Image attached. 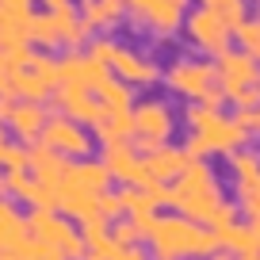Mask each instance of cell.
<instances>
[{
  "label": "cell",
  "instance_id": "obj_1",
  "mask_svg": "<svg viewBox=\"0 0 260 260\" xmlns=\"http://www.w3.org/2000/svg\"><path fill=\"white\" fill-rule=\"evenodd\" d=\"M169 207L184 218H195L211 230H222L230 222H237V203H230L222 195L218 176L211 172L207 161H191L176 180L169 184Z\"/></svg>",
  "mask_w": 260,
  "mask_h": 260
},
{
  "label": "cell",
  "instance_id": "obj_2",
  "mask_svg": "<svg viewBox=\"0 0 260 260\" xmlns=\"http://www.w3.org/2000/svg\"><path fill=\"white\" fill-rule=\"evenodd\" d=\"M146 245L153 252V260H207L222 249L218 234L211 226L184 218V214H161Z\"/></svg>",
  "mask_w": 260,
  "mask_h": 260
},
{
  "label": "cell",
  "instance_id": "obj_3",
  "mask_svg": "<svg viewBox=\"0 0 260 260\" xmlns=\"http://www.w3.org/2000/svg\"><path fill=\"white\" fill-rule=\"evenodd\" d=\"M165 88L172 96H184L187 104H211V107L226 104V92L218 84V65L211 57H176L165 69Z\"/></svg>",
  "mask_w": 260,
  "mask_h": 260
},
{
  "label": "cell",
  "instance_id": "obj_4",
  "mask_svg": "<svg viewBox=\"0 0 260 260\" xmlns=\"http://www.w3.org/2000/svg\"><path fill=\"white\" fill-rule=\"evenodd\" d=\"M191 134L203 138V146L211 149V157H230L237 149L249 146V130L237 122V115H226L222 107H211V104H191L184 111Z\"/></svg>",
  "mask_w": 260,
  "mask_h": 260
},
{
  "label": "cell",
  "instance_id": "obj_5",
  "mask_svg": "<svg viewBox=\"0 0 260 260\" xmlns=\"http://www.w3.org/2000/svg\"><path fill=\"white\" fill-rule=\"evenodd\" d=\"M27 222H31V234L39 237V241L54 245L65 260H84V256H88V241H84V234L77 230V222L65 218L61 211H46V207H39V211L27 214Z\"/></svg>",
  "mask_w": 260,
  "mask_h": 260
},
{
  "label": "cell",
  "instance_id": "obj_6",
  "mask_svg": "<svg viewBox=\"0 0 260 260\" xmlns=\"http://www.w3.org/2000/svg\"><path fill=\"white\" fill-rule=\"evenodd\" d=\"M172 130H176V119H172V107L165 100H138L134 104V146L146 157L153 149L169 146Z\"/></svg>",
  "mask_w": 260,
  "mask_h": 260
},
{
  "label": "cell",
  "instance_id": "obj_7",
  "mask_svg": "<svg viewBox=\"0 0 260 260\" xmlns=\"http://www.w3.org/2000/svg\"><path fill=\"white\" fill-rule=\"evenodd\" d=\"M184 35H187V42H191L199 54H207V57H222L226 50H234V27H230L218 12L203 8V4L187 12Z\"/></svg>",
  "mask_w": 260,
  "mask_h": 260
},
{
  "label": "cell",
  "instance_id": "obj_8",
  "mask_svg": "<svg viewBox=\"0 0 260 260\" xmlns=\"http://www.w3.org/2000/svg\"><path fill=\"white\" fill-rule=\"evenodd\" d=\"M42 146L61 153L65 161H84L92 153V146H96V134L84 122L69 119V115H50L46 130H42Z\"/></svg>",
  "mask_w": 260,
  "mask_h": 260
},
{
  "label": "cell",
  "instance_id": "obj_9",
  "mask_svg": "<svg viewBox=\"0 0 260 260\" xmlns=\"http://www.w3.org/2000/svg\"><path fill=\"white\" fill-rule=\"evenodd\" d=\"M100 161L107 165L111 180L119 187H149L157 184L149 176V165H146V153H142L134 142H115V146H104V157Z\"/></svg>",
  "mask_w": 260,
  "mask_h": 260
},
{
  "label": "cell",
  "instance_id": "obj_10",
  "mask_svg": "<svg viewBox=\"0 0 260 260\" xmlns=\"http://www.w3.org/2000/svg\"><path fill=\"white\" fill-rule=\"evenodd\" d=\"M126 4L130 16L153 35H176L191 12V0H126Z\"/></svg>",
  "mask_w": 260,
  "mask_h": 260
},
{
  "label": "cell",
  "instance_id": "obj_11",
  "mask_svg": "<svg viewBox=\"0 0 260 260\" xmlns=\"http://www.w3.org/2000/svg\"><path fill=\"white\" fill-rule=\"evenodd\" d=\"M50 104H54L57 115H69V119L84 122L88 130H96L100 119L107 115V107L100 104V96L92 88H84V84H57L54 96H50Z\"/></svg>",
  "mask_w": 260,
  "mask_h": 260
},
{
  "label": "cell",
  "instance_id": "obj_12",
  "mask_svg": "<svg viewBox=\"0 0 260 260\" xmlns=\"http://www.w3.org/2000/svg\"><path fill=\"white\" fill-rule=\"evenodd\" d=\"M214 65H218V84L226 92V100H234L245 88L260 84V61L249 57L245 50H226L222 57H214Z\"/></svg>",
  "mask_w": 260,
  "mask_h": 260
},
{
  "label": "cell",
  "instance_id": "obj_13",
  "mask_svg": "<svg viewBox=\"0 0 260 260\" xmlns=\"http://www.w3.org/2000/svg\"><path fill=\"white\" fill-rule=\"evenodd\" d=\"M111 73L119 77V81L134 84V88H149V84H157L165 77L161 65L149 54H138L134 46H119V54H115V61H111Z\"/></svg>",
  "mask_w": 260,
  "mask_h": 260
},
{
  "label": "cell",
  "instance_id": "obj_14",
  "mask_svg": "<svg viewBox=\"0 0 260 260\" xmlns=\"http://www.w3.org/2000/svg\"><path fill=\"white\" fill-rule=\"evenodd\" d=\"M4 122H8V130L16 134V142H23V146H39V142H42V130H46V122H50V115H46V107H42V104L16 100Z\"/></svg>",
  "mask_w": 260,
  "mask_h": 260
},
{
  "label": "cell",
  "instance_id": "obj_15",
  "mask_svg": "<svg viewBox=\"0 0 260 260\" xmlns=\"http://www.w3.org/2000/svg\"><path fill=\"white\" fill-rule=\"evenodd\" d=\"M61 187H73V191H88V195H107L111 191V172H107L104 161H69V172H65Z\"/></svg>",
  "mask_w": 260,
  "mask_h": 260
},
{
  "label": "cell",
  "instance_id": "obj_16",
  "mask_svg": "<svg viewBox=\"0 0 260 260\" xmlns=\"http://www.w3.org/2000/svg\"><path fill=\"white\" fill-rule=\"evenodd\" d=\"M77 12H81V19L88 23L92 35H107V31H115V27L126 19L130 4L126 0H81Z\"/></svg>",
  "mask_w": 260,
  "mask_h": 260
},
{
  "label": "cell",
  "instance_id": "obj_17",
  "mask_svg": "<svg viewBox=\"0 0 260 260\" xmlns=\"http://www.w3.org/2000/svg\"><path fill=\"white\" fill-rule=\"evenodd\" d=\"M65 172H69V161H65L61 153H54L50 146H31V176L42 180V184L50 187V191H57L65 180Z\"/></svg>",
  "mask_w": 260,
  "mask_h": 260
},
{
  "label": "cell",
  "instance_id": "obj_18",
  "mask_svg": "<svg viewBox=\"0 0 260 260\" xmlns=\"http://www.w3.org/2000/svg\"><path fill=\"white\" fill-rule=\"evenodd\" d=\"M146 165H149V176H153L157 184H172V180L191 165V157H187L184 146H161V149H153V153L146 157Z\"/></svg>",
  "mask_w": 260,
  "mask_h": 260
},
{
  "label": "cell",
  "instance_id": "obj_19",
  "mask_svg": "<svg viewBox=\"0 0 260 260\" xmlns=\"http://www.w3.org/2000/svg\"><path fill=\"white\" fill-rule=\"evenodd\" d=\"M214 234H218L222 252H234L237 260L260 252V237H256V226H252V222H230V226L214 230Z\"/></svg>",
  "mask_w": 260,
  "mask_h": 260
},
{
  "label": "cell",
  "instance_id": "obj_20",
  "mask_svg": "<svg viewBox=\"0 0 260 260\" xmlns=\"http://www.w3.org/2000/svg\"><path fill=\"white\" fill-rule=\"evenodd\" d=\"M100 146H115V142H134V111H107L100 126L92 130Z\"/></svg>",
  "mask_w": 260,
  "mask_h": 260
},
{
  "label": "cell",
  "instance_id": "obj_21",
  "mask_svg": "<svg viewBox=\"0 0 260 260\" xmlns=\"http://www.w3.org/2000/svg\"><path fill=\"white\" fill-rule=\"evenodd\" d=\"M8 96L27 100V104H46V100L54 96V88H50L42 77H35L31 69H19V73H12V81H8Z\"/></svg>",
  "mask_w": 260,
  "mask_h": 260
},
{
  "label": "cell",
  "instance_id": "obj_22",
  "mask_svg": "<svg viewBox=\"0 0 260 260\" xmlns=\"http://www.w3.org/2000/svg\"><path fill=\"white\" fill-rule=\"evenodd\" d=\"M27 19H31V12L0 8V50L27 46Z\"/></svg>",
  "mask_w": 260,
  "mask_h": 260
},
{
  "label": "cell",
  "instance_id": "obj_23",
  "mask_svg": "<svg viewBox=\"0 0 260 260\" xmlns=\"http://www.w3.org/2000/svg\"><path fill=\"white\" fill-rule=\"evenodd\" d=\"M27 42L39 50H57V27H54L50 12H31V19H27Z\"/></svg>",
  "mask_w": 260,
  "mask_h": 260
},
{
  "label": "cell",
  "instance_id": "obj_24",
  "mask_svg": "<svg viewBox=\"0 0 260 260\" xmlns=\"http://www.w3.org/2000/svg\"><path fill=\"white\" fill-rule=\"evenodd\" d=\"M96 96H100V104H104L107 111H134V104H138V100H134V84L119 81V77H111Z\"/></svg>",
  "mask_w": 260,
  "mask_h": 260
},
{
  "label": "cell",
  "instance_id": "obj_25",
  "mask_svg": "<svg viewBox=\"0 0 260 260\" xmlns=\"http://www.w3.org/2000/svg\"><path fill=\"white\" fill-rule=\"evenodd\" d=\"M35 77H42V81L50 84V88H57L61 84V57H50V54H39L35 50V57H31V65H27Z\"/></svg>",
  "mask_w": 260,
  "mask_h": 260
},
{
  "label": "cell",
  "instance_id": "obj_26",
  "mask_svg": "<svg viewBox=\"0 0 260 260\" xmlns=\"http://www.w3.org/2000/svg\"><path fill=\"white\" fill-rule=\"evenodd\" d=\"M234 42H237V50H245L249 57H256V61H260V16L256 19H245V23L234 31Z\"/></svg>",
  "mask_w": 260,
  "mask_h": 260
},
{
  "label": "cell",
  "instance_id": "obj_27",
  "mask_svg": "<svg viewBox=\"0 0 260 260\" xmlns=\"http://www.w3.org/2000/svg\"><path fill=\"white\" fill-rule=\"evenodd\" d=\"M199 4H203V8H211V12H218V16L226 19L234 31L249 19V16H245V0H199Z\"/></svg>",
  "mask_w": 260,
  "mask_h": 260
},
{
  "label": "cell",
  "instance_id": "obj_28",
  "mask_svg": "<svg viewBox=\"0 0 260 260\" xmlns=\"http://www.w3.org/2000/svg\"><path fill=\"white\" fill-rule=\"evenodd\" d=\"M0 172H31V146H4L0 153Z\"/></svg>",
  "mask_w": 260,
  "mask_h": 260
},
{
  "label": "cell",
  "instance_id": "obj_29",
  "mask_svg": "<svg viewBox=\"0 0 260 260\" xmlns=\"http://www.w3.org/2000/svg\"><path fill=\"white\" fill-rule=\"evenodd\" d=\"M16 260H65V256H61V252L54 249V245L39 241V237L31 234V237H27V241H23V245L16 249Z\"/></svg>",
  "mask_w": 260,
  "mask_h": 260
},
{
  "label": "cell",
  "instance_id": "obj_30",
  "mask_svg": "<svg viewBox=\"0 0 260 260\" xmlns=\"http://www.w3.org/2000/svg\"><path fill=\"white\" fill-rule=\"evenodd\" d=\"M84 54H88L92 61L111 65V61H115V54H119V42H115L111 35H92V39L84 42Z\"/></svg>",
  "mask_w": 260,
  "mask_h": 260
},
{
  "label": "cell",
  "instance_id": "obj_31",
  "mask_svg": "<svg viewBox=\"0 0 260 260\" xmlns=\"http://www.w3.org/2000/svg\"><path fill=\"white\" fill-rule=\"evenodd\" d=\"M226 165H230V172H234V180H237V176H249V172L260 169V149L245 146V149H237V153H230Z\"/></svg>",
  "mask_w": 260,
  "mask_h": 260
},
{
  "label": "cell",
  "instance_id": "obj_32",
  "mask_svg": "<svg viewBox=\"0 0 260 260\" xmlns=\"http://www.w3.org/2000/svg\"><path fill=\"white\" fill-rule=\"evenodd\" d=\"M111 237L119 245H142L146 237H142V230L134 226V218H119V222H111Z\"/></svg>",
  "mask_w": 260,
  "mask_h": 260
},
{
  "label": "cell",
  "instance_id": "obj_33",
  "mask_svg": "<svg viewBox=\"0 0 260 260\" xmlns=\"http://www.w3.org/2000/svg\"><path fill=\"white\" fill-rule=\"evenodd\" d=\"M252 195H260V169L234 180V199H252Z\"/></svg>",
  "mask_w": 260,
  "mask_h": 260
},
{
  "label": "cell",
  "instance_id": "obj_34",
  "mask_svg": "<svg viewBox=\"0 0 260 260\" xmlns=\"http://www.w3.org/2000/svg\"><path fill=\"white\" fill-rule=\"evenodd\" d=\"M100 214H104L107 222H119V218H126V207H122L119 191H107L104 199H100Z\"/></svg>",
  "mask_w": 260,
  "mask_h": 260
},
{
  "label": "cell",
  "instance_id": "obj_35",
  "mask_svg": "<svg viewBox=\"0 0 260 260\" xmlns=\"http://www.w3.org/2000/svg\"><path fill=\"white\" fill-rule=\"evenodd\" d=\"M184 149H187V157H191V161H207V157H211V149L203 146V138H199V134H187Z\"/></svg>",
  "mask_w": 260,
  "mask_h": 260
},
{
  "label": "cell",
  "instance_id": "obj_36",
  "mask_svg": "<svg viewBox=\"0 0 260 260\" xmlns=\"http://www.w3.org/2000/svg\"><path fill=\"white\" fill-rule=\"evenodd\" d=\"M234 115H237V122H241L249 134H252V130L260 134V104L256 107H245V111H234Z\"/></svg>",
  "mask_w": 260,
  "mask_h": 260
},
{
  "label": "cell",
  "instance_id": "obj_37",
  "mask_svg": "<svg viewBox=\"0 0 260 260\" xmlns=\"http://www.w3.org/2000/svg\"><path fill=\"white\" fill-rule=\"evenodd\" d=\"M115 260H153V252H146L142 245H126V249H119Z\"/></svg>",
  "mask_w": 260,
  "mask_h": 260
},
{
  "label": "cell",
  "instance_id": "obj_38",
  "mask_svg": "<svg viewBox=\"0 0 260 260\" xmlns=\"http://www.w3.org/2000/svg\"><path fill=\"white\" fill-rule=\"evenodd\" d=\"M42 12H61V8H73V0H39Z\"/></svg>",
  "mask_w": 260,
  "mask_h": 260
},
{
  "label": "cell",
  "instance_id": "obj_39",
  "mask_svg": "<svg viewBox=\"0 0 260 260\" xmlns=\"http://www.w3.org/2000/svg\"><path fill=\"white\" fill-rule=\"evenodd\" d=\"M0 8H12V12H31V0H0Z\"/></svg>",
  "mask_w": 260,
  "mask_h": 260
},
{
  "label": "cell",
  "instance_id": "obj_40",
  "mask_svg": "<svg viewBox=\"0 0 260 260\" xmlns=\"http://www.w3.org/2000/svg\"><path fill=\"white\" fill-rule=\"evenodd\" d=\"M8 134H12V130H8V122L0 119V153H4V146H8Z\"/></svg>",
  "mask_w": 260,
  "mask_h": 260
},
{
  "label": "cell",
  "instance_id": "obj_41",
  "mask_svg": "<svg viewBox=\"0 0 260 260\" xmlns=\"http://www.w3.org/2000/svg\"><path fill=\"white\" fill-rule=\"evenodd\" d=\"M207 260H237V256H234V252H222V249H218L214 256H207Z\"/></svg>",
  "mask_w": 260,
  "mask_h": 260
},
{
  "label": "cell",
  "instance_id": "obj_42",
  "mask_svg": "<svg viewBox=\"0 0 260 260\" xmlns=\"http://www.w3.org/2000/svg\"><path fill=\"white\" fill-rule=\"evenodd\" d=\"M241 260H260V252H252V256H241Z\"/></svg>",
  "mask_w": 260,
  "mask_h": 260
},
{
  "label": "cell",
  "instance_id": "obj_43",
  "mask_svg": "<svg viewBox=\"0 0 260 260\" xmlns=\"http://www.w3.org/2000/svg\"><path fill=\"white\" fill-rule=\"evenodd\" d=\"M256 237H260V222H256Z\"/></svg>",
  "mask_w": 260,
  "mask_h": 260
},
{
  "label": "cell",
  "instance_id": "obj_44",
  "mask_svg": "<svg viewBox=\"0 0 260 260\" xmlns=\"http://www.w3.org/2000/svg\"><path fill=\"white\" fill-rule=\"evenodd\" d=\"M256 4H260V0H256Z\"/></svg>",
  "mask_w": 260,
  "mask_h": 260
}]
</instances>
